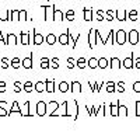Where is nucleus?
I'll use <instances>...</instances> for the list:
<instances>
[{"label": "nucleus", "mask_w": 140, "mask_h": 136, "mask_svg": "<svg viewBox=\"0 0 140 136\" xmlns=\"http://www.w3.org/2000/svg\"><path fill=\"white\" fill-rule=\"evenodd\" d=\"M139 37H140V32L137 29H132V31L129 32V42L132 44V45H136V44L139 42Z\"/></svg>", "instance_id": "nucleus-1"}, {"label": "nucleus", "mask_w": 140, "mask_h": 136, "mask_svg": "<svg viewBox=\"0 0 140 136\" xmlns=\"http://www.w3.org/2000/svg\"><path fill=\"white\" fill-rule=\"evenodd\" d=\"M115 37H116L115 42H118L119 45H123V44L126 42V32H125L123 29H119L116 34H115Z\"/></svg>", "instance_id": "nucleus-2"}, {"label": "nucleus", "mask_w": 140, "mask_h": 136, "mask_svg": "<svg viewBox=\"0 0 140 136\" xmlns=\"http://www.w3.org/2000/svg\"><path fill=\"white\" fill-rule=\"evenodd\" d=\"M94 32H95V29L91 28L90 29V35H88V46H90L91 49H94L95 45H97V39L94 38Z\"/></svg>", "instance_id": "nucleus-3"}, {"label": "nucleus", "mask_w": 140, "mask_h": 136, "mask_svg": "<svg viewBox=\"0 0 140 136\" xmlns=\"http://www.w3.org/2000/svg\"><path fill=\"white\" fill-rule=\"evenodd\" d=\"M123 66H125V69H132V67H135V65H133V54H130L129 58H126L123 60Z\"/></svg>", "instance_id": "nucleus-4"}, {"label": "nucleus", "mask_w": 140, "mask_h": 136, "mask_svg": "<svg viewBox=\"0 0 140 136\" xmlns=\"http://www.w3.org/2000/svg\"><path fill=\"white\" fill-rule=\"evenodd\" d=\"M46 112V104L44 101H41V102H38V105H37V114L39 115H44Z\"/></svg>", "instance_id": "nucleus-5"}, {"label": "nucleus", "mask_w": 140, "mask_h": 136, "mask_svg": "<svg viewBox=\"0 0 140 136\" xmlns=\"http://www.w3.org/2000/svg\"><path fill=\"white\" fill-rule=\"evenodd\" d=\"M109 67H111L112 70L119 69V67H121V62H119V59H118V58H111V62H109Z\"/></svg>", "instance_id": "nucleus-6"}, {"label": "nucleus", "mask_w": 140, "mask_h": 136, "mask_svg": "<svg viewBox=\"0 0 140 136\" xmlns=\"http://www.w3.org/2000/svg\"><path fill=\"white\" fill-rule=\"evenodd\" d=\"M115 14H116V18L119 20V21H125V20H126L127 11H126V10H122V11L116 10V11H115Z\"/></svg>", "instance_id": "nucleus-7"}, {"label": "nucleus", "mask_w": 140, "mask_h": 136, "mask_svg": "<svg viewBox=\"0 0 140 136\" xmlns=\"http://www.w3.org/2000/svg\"><path fill=\"white\" fill-rule=\"evenodd\" d=\"M108 66H109V62L106 60L105 58H100V59H98V67H100V69H106Z\"/></svg>", "instance_id": "nucleus-8"}, {"label": "nucleus", "mask_w": 140, "mask_h": 136, "mask_svg": "<svg viewBox=\"0 0 140 136\" xmlns=\"http://www.w3.org/2000/svg\"><path fill=\"white\" fill-rule=\"evenodd\" d=\"M23 66L25 67V69H31V67H32V55H29L28 58H25V59H24Z\"/></svg>", "instance_id": "nucleus-9"}, {"label": "nucleus", "mask_w": 140, "mask_h": 136, "mask_svg": "<svg viewBox=\"0 0 140 136\" xmlns=\"http://www.w3.org/2000/svg\"><path fill=\"white\" fill-rule=\"evenodd\" d=\"M6 44H8V45H14V44H17V37L13 35V34H8L7 39H6Z\"/></svg>", "instance_id": "nucleus-10"}, {"label": "nucleus", "mask_w": 140, "mask_h": 136, "mask_svg": "<svg viewBox=\"0 0 140 136\" xmlns=\"http://www.w3.org/2000/svg\"><path fill=\"white\" fill-rule=\"evenodd\" d=\"M71 91H76V93H81V84L79 81H73L71 83Z\"/></svg>", "instance_id": "nucleus-11"}, {"label": "nucleus", "mask_w": 140, "mask_h": 136, "mask_svg": "<svg viewBox=\"0 0 140 136\" xmlns=\"http://www.w3.org/2000/svg\"><path fill=\"white\" fill-rule=\"evenodd\" d=\"M93 10L91 8H84V20L85 21H91L93 20Z\"/></svg>", "instance_id": "nucleus-12"}, {"label": "nucleus", "mask_w": 140, "mask_h": 136, "mask_svg": "<svg viewBox=\"0 0 140 136\" xmlns=\"http://www.w3.org/2000/svg\"><path fill=\"white\" fill-rule=\"evenodd\" d=\"M67 38H69V32L66 31V34L59 37V42H60L62 45H67V44H69V39H67Z\"/></svg>", "instance_id": "nucleus-13"}, {"label": "nucleus", "mask_w": 140, "mask_h": 136, "mask_svg": "<svg viewBox=\"0 0 140 136\" xmlns=\"http://www.w3.org/2000/svg\"><path fill=\"white\" fill-rule=\"evenodd\" d=\"M63 16H64V14L62 13V11H56L55 7H53V17H52L53 20H63L64 18Z\"/></svg>", "instance_id": "nucleus-14"}, {"label": "nucleus", "mask_w": 140, "mask_h": 136, "mask_svg": "<svg viewBox=\"0 0 140 136\" xmlns=\"http://www.w3.org/2000/svg\"><path fill=\"white\" fill-rule=\"evenodd\" d=\"M87 65H88V62L85 60L84 58H80L79 60H77V67H79V69H84Z\"/></svg>", "instance_id": "nucleus-15"}, {"label": "nucleus", "mask_w": 140, "mask_h": 136, "mask_svg": "<svg viewBox=\"0 0 140 136\" xmlns=\"http://www.w3.org/2000/svg\"><path fill=\"white\" fill-rule=\"evenodd\" d=\"M90 69H95V67H98V59L95 58H91L90 60H88V65H87Z\"/></svg>", "instance_id": "nucleus-16"}, {"label": "nucleus", "mask_w": 140, "mask_h": 136, "mask_svg": "<svg viewBox=\"0 0 140 136\" xmlns=\"http://www.w3.org/2000/svg\"><path fill=\"white\" fill-rule=\"evenodd\" d=\"M118 117H127V108H126V107H123V105H119Z\"/></svg>", "instance_id": "nucleus-17"}, {"label": "nucleus", "mask_w": 140, "mask_h": 136, "mask_svg": "<svg viewBox=\"0 0 140 136\" xmlns=\"http://www.w3.org/2000/svg\"><path fill=\"white\" fill-rule=\"evenodd\" d=\"M45 84H46V91H48V93H53V91H55V86H53V81L46 80Z\"/></svg>", "instance_id": "nucleus-18"}, {"label": "nucleus", "mask_w": 140, "mask_h": 136, "mask_svg": "<svg viewBox=\"0 0 140 136\" xmlns=\"http://www.w3.org/2000/svg\"><path fill=\"white\" fill-rule=\"evenodd\" d=\"M34 44H37V45H39V44H42L44 42V38H42V35L41 34H35L34 32Z\"/></svg>", "instance_id": "nucleus-19"}, {"label": "nucleus", "mask_w": 140, "mask_h": 136, "mask_svg": "<svg viewBox=\"0 0 140 136\" xmlns=\"http://www.w3.org/2000/svg\"><path fill=\"white\" fill-rule=\"evenodd\" d=\"M88 84H90V87L93 88V91L95 93V91H97V93H100L101 91V87H102V83H100V84H94V83H88Z\"/></svg>", "instance_id": "nucleus-20"}, {"label": "nucleus", "mask_w": 140, "mask_h": 136, "mask_svg": "<svg viewBox=\"0 0 140 136\" xmlns=\"http://www.w3.org/2000/svg\"><path fill=\"white\" fill-rule=\"evenodd\" d=\"M41 67L42 69H48V67H50V60L48 58H44L42 62H41Z\"/></svg>", "instance_id": "nucleus-21"}, {"label": "nucleus", "mask_w": 140, "mask_h": 136, "mask_svg": "<svg viewBox=\"0 0 140 136\" xmlns=\"http://www.w3.org/2000/svg\"><path fill=\"white\" fill-rule=\"evenodd\" d=\"M59 90H60L62 93H66V91L69 90V84H67L66 81H62L60 84H59Z\"/></svg>", "instance_id": "nucleus-22"}, {"label": "nucleus", "mask_w": 140, "mask_h": 136, "mask_svg": "<svg viewBox=\"0 0 140 136\" xmlns=\"http://www.w3.org/2000/svg\"><path fill=\"white\" fill-rule=\"evenodd\" d=\"M21 44H23V45L29 44V37L25 34V32H21Z\"/></svg>", "instance_id": "nucleus-23"}, {"label": "nucleus", "mask_w": 140, "mask_h": 136, "mask_svg": "<svg viewBox=\"0 0 140 136\" xmlns=\"http://www.w3.org/2000/svg\"><path fill=\"white\" fill-rule=\"evenodd\" d=\"M46 42L49 44V45H53V44L56 42V37H55L53 34H49V35L46 37Z\"/></svg>", "instance_id": "nucleus-24"}, {"label": "nucleus", "mask_w": 140, "mask_h": 136, "mask_svg": "<svg viewBox=\"0 0 140 136\" xmlns=\"http://www.w3.org/2000/svg\"><path fill=\"white\" fill-rule=\"evenodd\" d=\"M118 111H119V105L111 104V115H112V117H116V115H118Z\"/></svg>", "instance_id": "nucleus-25"}, {"label": "nucleus", "mask_w": 140, "mask_h": 136, "mask_svg": "<svg viewBox=\"0 0 140 136\" xmlns=\"http://www.w3.org/2000/svg\"><path fill=\"white\" fill-rule=\"evenodd\" d=\"M24 90H25L27 93H29V91L34 90V86H32V83H31V81H27L25 84H24Z\"/></svg>", "instance_id": "nucleus-26"}, {"label": "nucleus", "mask_w": 140, "mask_h": 136, "mask_svg": "<svg viewBox=\"0 0 140 136\" xmlns=\"http://www.w3.org/2000/svg\"><path fill=\"white\" fill-rule=\"evenodd\" d=\"M64 16H66V18L69 20V21H73V20H74V16H76V14H74L73 10H69L66 14H64Z\"/></svg>", "instance_id": "nucleus-27"}, {"label": "nucleus", "mask_w": 140, "mask_h": 136, "mask_svg": "<svg viewBox=\"0 0 140 136\" xmlns=\"http://www.w3.org/2000/svg\"><path fill=\"white\" fill-rule=\"evenodd\" d=\"M129 18L132 20V21H136V20H137V11L136 10L129 11Z\"/></svg>", "instance_id": "nucleus-28"}, {"label": "nucleus", "mask_w": 140, "mask_h": 136, "mask_svg": "<svg viewBox=\"0 0 140 136\" xmlns=\"http://www.w3.org/2000/svg\"><path fill=\"white\" fill-rule=\"evenodd\" d=\"M74 66H77V63L74 62L73 58H69V59H67V67H69V69H73Z\"/></svg>", "instance_id": "nucleus-29"}, {"label": "nucleus", "mask_w": 140, "mask_h": 136, "mask_svg": "<svg viewBox=\"0 0 140 136\" xmlns=\"http://www.w3.org/2000/svg\"><path fill=\"white\" fill-rule=\"evenodd\" d=\"M58 60H59L58 58H53L52 60H50V66H52L53 69H58V67H59V62Z\"/></svg>", "instance_id": "nucleus-30"}, {"label": "nucleus", "mask_w": 140, "mask_h": 136, "mask_svg": "<svg viewBox=\"0 0 140 136\" xmlns=\"http://www.w3.org/2000/svg\"><path fill=\"white\" fill-rule=\"evenodd\" d=\"M44 84H45V83H41V81H38L37 84H35V90H37L38 93H41V91H42L44 88H45V87H44Z\"/></svg>", "instance_id": "nucleus-31"}, {"label": "nucleus", "mask_w": 140, "mask_h": 136, "mask_svg": "<svg viewBox=\"0 0 140 136\" xmlns=\"http://www.w3.org/2000/svg\"><path fill=\"white\" fill-rule=\"evenodd\" d=\"M11 65H13L14 69H18V67H20V59L18 58H14L13 62H11Z\"/></svg>", "instance_id": "nucleus-32"}, {"label": "nucleus", "mask_w": 140, "mask_h": 136, "mask_svg": "<svg viewBox=\"0 0 140 136\" xmlns=\"http://www.w3.org/2000/svg\"><path fill=\"white\" fill-rule=\"evenodd\" d=\"M50 105H52V107H50V115H53V111L58 109L59 105H58V102H56V101H52V102H50Z\"/></svg>", "instance_id": "nucleus-33"}, {"label": "nucleus", "mask_w": 140, "mask_h": 136, "mask_svg": "<svg viewBox=\"0 0 140 136\" xmlns=\"http://www.w3.org/2000/svg\"><path fill=\"white\" fill-rule=\"evenodd\" d=\"M106 90H108L109 93H114V91H115V86H114V81H108V87H106Z\"/></svg>", "instance_id": "nucleus-34"}, {"label": "nucleus", "mask_w": 140, "mask_h": 136, "mask_svg": "<svg viewBox=\"0 0 140 136\" xmlns=\"http://www.w3.org/2000/svg\"><path fill=\"white\" fill-rule=\"evenodd\" d=\"M114 13H115V11H112V10L106 11V20H108V21H112V20H114V16H112Z\"/></svg>", "instance_id": "nucleus-35"}, {"label": "nucleus", "mask_w": 140, "mask_h": 136, "mask_svg": "<svg viewBox=\"0 0 140 136\" xmlns=\"http://www.w3.org/2000/svg\"><path fill=\"white\" fill-rule=\"evenodd\" d=\"M133 90H135V93H140V80L133 84Z\"/></svg>", "instance_id": "nucleus-36"}, {"label": "nucleus", "mask_w": 140, "mask_h": 136, "mask_svg": "<svg viewBox=\"0 0 140 136\" xmlns=\"http://www.w3.org/2000/svg\"><path fill=\"white\" fill-rule=\"evenodd\" d=\"M116 90L119 91V93H123V91H125V86H123V81H119V83H118V88H116Z\"/></svg>", "instance_id": "nucleus-37"}, {"label": "nucleus", "mask_w": 140, "mask_h": 136, "mask_svg": "<svg viewBox=\"0 0 140 136\" xmlns=\"http://www.w3.org/2000/svg\"><path fill=\"white\" fill-rule=\"evenodd\" d=\"M14 111H18L20 114H23V112L20 111V108H18V104H17V102H14V104H13V108H11V111L8 112V114H11V112H14Z\"/></svg>", "instance_id": "nucleus-38"}, {"label": "nucleus", "mask_w": 140, "mask_h": 136, "mask_svg": "<svg viewBox=\"0 0 140 136\" xmlns=\"http://www.w3.org/2000/svg\"><path fill=\"white\" fill-rule=\"evenodd\" d=\"M136 117H140V101H136Z\"/></svg>", "instance_id": "nucleus-39"}, {"label": "nucleus", "mask_w": 140, "mask_h": 136, "mask_svg": "<svg viewBox=\"0 0 140 136\" xmlns=\"http://www.w3.org/2000/svg\"><path fill=\"white\" fill-rule=\"evenodd\" d=\"M102 11H101V10H98L97 11V20H100V21H102V20H104V16H102Z\"/></svg>", "instance_id": "nucleus-40"}, {"label": "nucleus", "mask_w": 140, "mask_h": 136, "mask_svg": "<svg viewBox=\"0 0 140 136\" xmlns=\"http://www.w3.org/2000/svg\"><path fill=\"white\" fill-rule=\"evenodd\" d=\"M14 90H16L17 93H20V91H21V87H20V83H18V81L14 83Z\"/></svg>", "instance_id": "nucleus-41"}, {"label": "nucleus", "mask_w": 140, "mask_h": 136, "mask_svg": "<svg viewBox=\"0 0 140 136\" xmlns=\"http://www.w3.org/2000/svg\"><path fill=\"white\" fill-rule=\"evenodd\" d=\"M7 66H8V63H7V59H2V67H3V69H6Z\"/></svg>", "instance_id": "nucleus-42"}, {"label": "nucleus", "mask_w": 140, "mask_h": 136, "mask_svg": "<svg viewBox=\"0 0 140 136\" xmlns=\"http://www.w3.org/2000/svg\"><path fill=\"white\" fill-rule=\"evenodd\" d=\"M135 67H136V69H140V58L136 59V62H135Z\"/></svg>", "instance_id": "nucleus-43"}, {"label": "nucleus", "mask_w": 140, "mask_h": 136, "mask_svg": "<svg viewBox=\"0 0 140 136\" xmlns=\"http://www.w3.org/2000/svg\"><path fill=\"white\" fill-rule=\"evenodd\" d=\"M0 91H4V83L0 81Z\"/></svg>", "instance_id": "nucleus-44"}, {"label": "nucleus", "mask_w": 140, "mask_h": 136, "mask_svg": "<svg viewBox=\"0 0 140 136\" xmlns=\"http://www.w3.org/2000/svg\"><path fill=\"white\" fill-rule=\"evenodd\" d=\"M0 41H2V42H4V44H6V39H4V38H2V32H0Z\"/></svg>", "instance_id": "nucleus-45"}]
</instances>
